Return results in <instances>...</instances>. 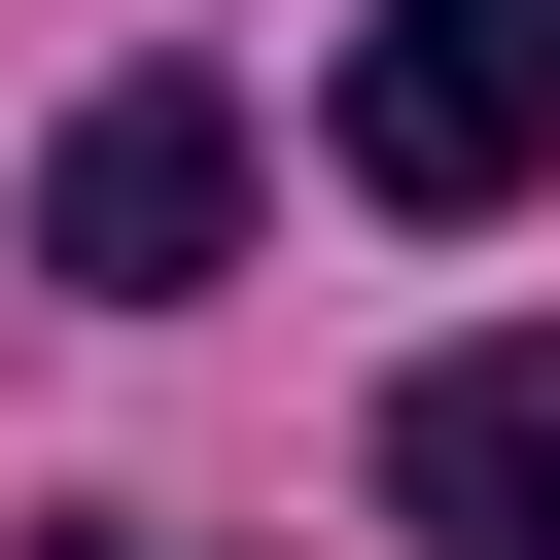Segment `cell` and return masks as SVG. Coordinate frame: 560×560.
<instances>
[{"instance_id": "cell-1", "label": "cell", "mask_w": 560, "mask_h": 560, "mask_svg": "<svg viewBox=\"0 0 560 560\" xmlns=\"http://www.w3.org/2000/svg\"><path fill=\"white\" fill-rule=\"evenodd\" d=\"M315 140H350V210H560V0H385Z\"/></svg>"}, {"instance_id": "cell-2", "label": "cell", "mask_w": 560, "mask_h": 560, "mask_svg": "<svg viewBox=\"0 0 560 560\" xmlns=\"http://www.w3.org/2000/svg\"><path fill=\"white\" fill-rule=\"evenodd\" d=\"M210 245H245V105H210V70H105V105L35 140V280H70V315H175Z\"/></svg>"}, {"instance_id": "cell-3", "label": "cell", "mask_w": 560, "mask_h": 560, "mask_svg": "<svg viewBox=\"0 0 560 560\" xmlns=\"http://www.w3.org/2000/svg\"><path fill=\"white\" fill-rule=\"evenodd\" d=\"M385 525L420 560H560V315H490V350L385 385Z\"/></svg>"}, {"instance_id": "cell-4", "label": "cell", "mask_w": 560, "mask_h": 560, "mask_svg": "<svg viewBox=\"0 0 560 560\" xmlns=\"http://www.w3.org/2000/svg\"><path fill=\"white\" fill-rule=\"evenodd\" d=\"M105 560H140V525H105Z\"/></svg>"}]
</instances>
